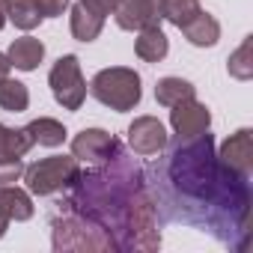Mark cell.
Wrapping results in <instances>:
<instances>
[{
    "instance_id": "17",
    "label": "cell",
    "mask_w": 253,
    "mask_h": 253,
    "mask_svg": "<svg viewBox=\"0 0 253 253\" xmlns=\"http://www.w3.org/2000/svg\"><path fill=\"white\" fill-rule=\"evenodd\" d=\"M24 131L30 134L33 146L39 143V146H48V149L63 146V143H66V137H69L66 125H63L60 119H51V116H39V119L27 122V125H24Z\"/></svg>"
},
{
    "instance_id": "26",
    "label": "cell",
    "mask_w": 253,
    "mask_h": 253,
    "mask_svg": "<svg viewBox=\"0 0 253 253\" xmlns=\"http://www.w3.org/2000/svg\"><path fill=\"white\" fill-rule=\"evenodd\" d=\"M84 3H86L92 12H98V15H104V18H107V15L113 12V6L119 3V0H84Z\"/></svg>"
},
{
    "instance_id": "6",
    "label": "cell",
    "mask_w": 253,
    "mask_h": 253,
    "mask_svg": "<svg viewBox=\"0 0 253 253\" xmlns=\"http://www.w3.org/2000/svg\"><path fill=\"white\" fill-rule=\"evenodd\" d=\"M48 86L63 110H81V104L86 101V81L81 72V60L75 54H63L48 72Z\"/></svg>"
},
{
    "instance_id": "5",
    "label": "cell",
    "mask_w": 253,
    "mask_h": 253,
    "mask_svg": "<svg viewBox=\"0 0 253 253\" xmlns=\"http://www.w3.org/2000/svg\"><path fill=\"white\" fill-rule=\"evenodd\" d=\"M81 176V161L75 155H48L42 161H33L24 167L27 191L36 197H54L66 194Z\"/></svg>"
},
{
    "instance_id": "21",
    "label": "cell",
    "mask_w": 253,
    "mask_h": 253,
    "mask_svg": "<svg viewBox=\"0 0 253 253\" xmlns=\"http://www.w3.org/2000/svg\"><path fill=\"white\" fill-rule=\"evenodd\" d=\"M6 18H9L18 30L30 33V30H36V27L42 24L45 15L39 12L36 0H9V12H6Z\"/></svg>"
},
{
    "instance_id": "10",
    "label": "cell",
    "mask_w": 253,
    "mask_h": 253,
    "mask_svg": "<svg viewBox=\"0 0 253 253\" xmlns=\"http://www.w3.org/2000/svg\"><path fill=\"white\" fill-rule=\"evenodd\" d=\"M217 161L241 176L253 173V131L250 128H238L235 134H229L217 152Z\"/></svg>"
},
{
    "instance_id": "24",
    "label": "cell",
    "mask_w": 253,
    "mask_h": 253,
    "mask_svg": "<svg viewBox=\"0 0 253 253\" xmlns=\"http://www.w3.org/2000/svg\"><path fill=\"white\" fill-rule=\"evenodd\" d=\"M24 176V158H0V185H12Z\"/></svg>"
},
{
    "instance_id": "11",
    "label": "cell",
    "mask_w": 253,
    "mask_h": 253,
    "mask_svg": "<svg viewBox=\"0 0 253 253\" xmlns=\"http://www.w3.org/2000/svg\"><path fill=\"white\" fill-rule=\"evenodd\" d=\"M119 24V30H128V33H137L149 24H161V12L155 9L152 0H119L110 12Z\"/></svg>"
},
{
    "instance_id": "30",
    "label": "cell",
    "mask_w": 253,
    "mask_h": 253,
    "mask_svg": "<svg viewBox=\"0 0 253 253\" xmlns=\"http://www.w3.org/2000/svg\"><path fill=\"white\" fill-rule=\"evenodd\" d=\"M152 3H155V9H158V12H161V3H164V0H152Z\"/></svg>"
},
{
    "instance_id": "7",
    "label": "cell",
    "mask_w": 253,
    "mask_h": 253,
    "mask_svg": "<svg viewBox=\"0 0 253 253\" xmlns=\"http://www.w3.org/2000/svg\"><path fill=\"white\" fill-rule=\"evenodd\" d=\"M170 137H167V128L158 116H137L131 125H128V146L134 155H161L167 149Z\"/></svg>"
},
{
    "instance_id": "20",
    "label": "cell",
    "mask_w": 253,
    "mask_h": 253,
    "mask_svg": "<svg viewBox=\"0 0 253 253\" xmlns=\"http://www.w3.org/2000/svg\"><path fill=\"white\" fill-rule=\"evenodd\" d=\"M0 107L9 113H21L30 107V89L27 84L15 81V78H3L0 81Z\"/></svg>"
},
{
    "instance_id": "14",
    "label": "cell",
    "mask_w": 253,
    "mask_h": 253,
    "mask_svg": "<svg viewBox=\"0 0 253 253\" xmlns=\"http://www.w3.org/2000/svg\"><path fill=\"white\" fill-rule=\"evenodd\" d=\"M0 214H6L9 220H18V223L30 220L36 214V206L30 200V191L18 188L15 182L12 185H0Z\"/></svg>"
},
{
    "instance_id": "16",
    "label": "cell",
    "mask_w": 253,
    "mask_h": 253,
    "mask_svg": "<svg viewBox=\"0 0 253 253\" xmlns=\"http://www.w3.org/2000/svg\"><path fill=\"white\" fill-rule=\"evenodd\" d=\"M6 57H9V63H12L15 69L33 72V69L45 60V45H42V39H36V36H21V39H12Z\"/></svg>"
},
{
    "instance_id": "8",
    "label": "cell",
    "mask_w": 253,
    "mask_h": 253,
    "mask_svg": "<svg viewBox=\"0 0 253 253\" xmlns=\"http://www.w3.org/2000/svg\"><path fill=\"white\" fill-rule=\"evenodd\" d=\"M119 146L122 143L104 128H84L72 137V155L81 164H98V161L110 158L113 152H119Z\"/></svg>"
},
{
    "instance_id": "13",
    "label": "cell",
    "mask_w": 253,
    "mask_h": 253,
    "mask_svg": "<svg viewBox=\"0 0 253 253\" xmlns=\"http://www.w3.org/2000/svg\"><path fill=\"white\" fill-rule=\"evenodd\" d=\"M134 54H137L143 63H161V60L170 54V39H167V33L161 30V24H149V27L137 30Z\"/></svg>"
},
{
    "instance_id": "19",
    "label": "cell",
    "mask_w": 253,
    "mask_h": 253,
    "mask_svg": "<svg viewBox=\"0 0 253 253\" xmlns=\"http://www.w3.org/2000/svg\"><path fill=\"white\" fill-rule=\"evenodd\" d=\"M33 149V140L24 128H9L0 122V158H24Z\"/></svg>"
},
{
    "instance_id": "4",
    "label": "cell",
    "mask_w": 253,
    "mask_h": 253,
    "mask_svg": "<svg viewBox=\"0 0 253 253\" xmlns=\"http://www.w3.org/2000/svg\"><path fill=\"white\" fill-rule=\"evenodd\" d=\"M51 244L54 250H113V241L98 223L63 206L51 220Z\"/></svg>"
},
{
    "instance_id": "2",
    "label": "cell",
    "mask_w": 253,
    "mask_h": 253,
    "mask_svg": "<svg viewBox=\"0 0 253 253\" xmlns=\"http://www.w3.org/2000/svg\"><path fill=\"white\" fill-rule=\"evenodd\" d=\"M60 206L98 223L119 253H152L161 247V214L149 173L122 146L95 167L81 170Z\"/></svg>"
},
{
    "instance_id": "25",
    "label": "cell",
    "mask_w": 253,
    "mask_h": 253,
    "mask_svg": "<svg viewBox=\"0 0 253 253\" xmlns=\"http://www.w3.org/2000/svg\"><path fill=\"white\" fill-rule=\"evenodd\" d=\"M36 6L45 18H60L69 9V0H36Z\"/></svg>"
},
{
    "instance_id": "22",
    "label": "cell",
    "mask_w": 253,
    "mask_h": 253,
    "mask_svg": "<svg viewBox=\"0 0 253 253\" xmlns=\"http://www.w3.org/2000/svg\"><path fill=\"white\" fill-rule=\"evenodd\" d=\"M253 36H244V42L229 54L226 60V72L235 78V81H250L253 78Z\"/></svg>"
},
{
    "instance_id": "12",
    "label": "cell",
    "mask_w": 253,
    "mask_h": 253,
    "mask_svg": "<svg viewBox=\"0 0 253 253\" xmlns=\"http://www.w3.org/2000/svg\"><path fill=\"white\" fill-rule=\"evenodd\" d=\"M101 27H104V15L92 12L84 0H78L69 9V30L78 42H95L101 36Z\"/></svg>"
},
{
    "instance_id": "1",
    "label": "cell",
    "mask_w": 253,
    "mask_h": 253,
    "mask_svg": "<svg viewBox=\"0 0 253 253\" xmlns=\"http://www.w3.org/2000/svg\"><path fill=\"white\" fill-rule=\"evenodd\" d=\"M149 188L161 217L197 226L235 253L247 250L253 203L250 176L217 161L214 137L209 131L167 143L164 164Z\"/></svg>"
},
{
    "instance_id": "3",
    "label": "cell",
    "mask_w": 253,
    "mask_h": 253,
    "mask_svg": "<svg viewBox=\"0 0 253 253\" xmlns=\"http://www.w3.org/2000/svg\"><path fill=\"white\" fill-rule=\"evenodd\" d=\"M89 92L104 107H110L116 113H128L143 98V81L128 66H107V69L95 72V78L89 81Z\"/></svg>"
},
{
    "instance_id": "23",
    "label": "cell",
    "mask_w": 253,
    "mask_h": 253,
    "mask_svg": "<svg viewBox=\"0 0 253 253\" xmlns=\"http://www.w3.org/2000/svg\"><path fill=\"white\" fill-rule=\"evenodd\" d=\"M200 9H203L200 0H164V3H161V18L170 21L173 27H182V24H188Z\"/></svg>"
},
{
    "instance_id": "28",
    "label": "cell",
    "mask_w": 253,
    "mask_h": 253,
    "mask_svg": "<svg viewBox=\"0 0 253 253\" xmlns=\"http://www.w3.org/2000/svg\"><path fill=\"white\" fill-rule=\"evenodd\" d=\"M6 12H9V0H0V30H3V27H6V21H9V18H6Z\"/></svg>"
},
{
    "instance_id": "9",
    "label": "cell",
    "mask_w": 253,
    "mask_h": 253,
    "mask_svg": "<svg viewBox=\"0 0 253 253\" xmlns=\"http://www.w3.org/2000/svg\"><path fill=\"white\" fill-rule=\"evenodd\" d=\"M170 125H173L176 137H197V134L211 128V113L194 95V98H185V101L170 107Z\"/></svg>"
},
{
    "instance_id": "27",
    "label": "cell",
    "mask_w": 253,
    "mask_h": 253,
    "mask_svg": "<svg viewBox=\"0 0 253 253\" xmlns=\"http://www.w3.org/2000/svg\"><path fill=\"white\" fill-rule=\"evenodd\" d=\"M9 69H12V63H9V57H6L3 51H0V81H3V78H9Z\"/></svg>"
},
{
    "instance_id": "18",
    "label": "cell",
    "mask_w": 253,
    "mask_h": 253,
    "mask_svg": "<svg viewBox=\"0 0 253 253\" xmlns=\"http://www.w3.org/2000/svg\"><path fill=\"white\" fill-rule=\"evenodd\" d=\"M194 95H197V86L185 78H176V75H167L155 84V98L164 107H173V104H179L185 98H194Z\"/></svg>"
},
{
    "instance_id": "15",
    "label": "cell",
    "mask_w": 253,
    "mask_h": 253,
    "mask_svg": "<svg viewBox=\"0 0 253 253\" xmlns=\"http://www.w3.org/2000/svg\"><path fill=\"white\" fill-rule=\"evenodd\" d=\"M179 30L185 33V39H188L194 48H214L217 39H220V24H217V18L209 15L206 9H200V12H197L188 24H182Z\"/></svg>"
},
{
    "instance_id": "29",
    "label": "cell",
    "mask_w": 253,
    "mask_h": 253,
    "mask_svg": "<svg viewBox=\"0 0 253 253\" xmlns=\"http://www.w3.org/2000/svg\"><path fill=\"white\" fill-rule=\"evenodd\" d=\"M9 223H12V220H9L6 214H0V238H3V235H6V229H9Z\"/></svg>"
}]
</instances>
